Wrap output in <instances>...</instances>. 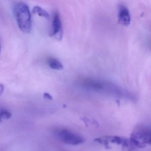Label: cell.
Instances as JSON below:
<instances>
[{
  "mask_svg": "<svg viewBox=\"0 0 151 151\" xmlns=\"http://www.w3.org/2000/svg\"><path fill=\"white\" fill-rule=\"evenodd\" d=\"M14 12L20 29L24 33H29L32 29V20L29 6L24 2H18L14 6Z\"/></svg>",
  "mask_w": 151,
  "mask_h": 151,
  "instance_id": "cell-1",
  "label": "cell"
},
{
  "mask_svg": "<svg viewBox=\"0 0 151 151\" xmlns=\"http://www.w3.org/2000/svg\"><path fill=\"white\" fill-rule=\"evenodd\" d=\"M59 137L62 142L68 145H76L84 142V139L83 137L67 129L60 132Z\"/></svg>",
  "mask_w": 151,
  "mask_h": 151,
  "instance_id": "cell-2",
  "label": "cell"
},
{
  "mask_svg": "<svg viewBox=\"0 0 151 151\" xmlns=\"http://www.w3.org/2000/svg\"><path fill=\"white\" fill-rule=\"evenodd\" d=\"M63 27L60 17L58 12H55L53 18L52 30L50 33L51 37L58 40H61L63 37Z\"/></svg>",
  "mask_w": 151,
  "mask_h": 151,
  "instance_id": "cell-3",
  "label": "cell"
},
{
  "mask_svg": "<svg viewBox=\"0 0 151 151\" xmlns=\"http://www.w3.org/2000/svg\"><path fill=\"white\" fill-rule=\"evenodd\" d=\"M141 142L146 144H151V130L147 127H138L131 134V137Z\"/></svg>",
  "mask_w": 151,
  "mask_h": 151,
  "instance_id": "cell-4",
  "label": "cell"
},
{
  "mask_svg": "<svg viewBox=\"0 0 151 151\" xmlns=\"http://www.w3.org/2000/svg\"><path fill=\"white\" fill-rule=\"evenodd\" d=\"M118 22L120 24L124 26L129 25L131 22V16L129 11L126 6L120 5L118 9Z\"/></svg>",
  "mask_w": 151,
  "mask_h": 151,
  "instance_id": "cell-5",
  "label": "cell"
},
{
  "mask_svg": "<svg viewBox=\"0 0 151 151\" xmlns=\"http://www.w3.org/2000/svg\"><path fill=\"white\" fill-rule=\"evenodd\" d=\"M48 64L49 67L52 69L61 70L63 68V65L60 62L55 58H49L48 60Z\"/></svg>",
  "mask_w": 151,
  "mask_h": 151,
  "instance_id": "cell-6",
  "label": "cell"
},
{
  "mask_svg": "<svg viewBox=\"0 0 151 151\" xmlns=\"http://www.w3.org/2000/svg\"><path fill=\"white\" fill-rule=\"evenodd\" d=\"M32 13L33 14H37L39 16L42 17H45L47 19H49L50 16H49V14L47 13L46 10L42 9V8L40 6L34 7L32 10Z\"/></svg>",
  "mask_w": 151,
  "mask_h": 151,
  "instance_id": "cell-7",
  "label": "cell"
},
{
  "mask_svg": "<svg viewBox=\"0 0 151 151\" xmlns=\"http://www.w3.org/2000/svg\"><path fill=\"white\" fill-rule=\"evenodd\" d=\"M12 114L10 112L5 109H0V122H2L3 119L11 118Z\"/></svg>",
  "mask_w": 151,
  "mask_h": 151,
  "instance_id": "cell-8",
  "label": "cell"
},
{
  "mask_svg": "<svg viewBox=\"0 0 151 151\" xmlns=\"http://www.w3.org/2000/svg\"><path fill=\"white\" fill-rule=\"evenodd\" d=\"M105 137L106 138L107 140H110L112 143H115L117 145H122L123 139V138H122L118 136H114L113 137Z\"/></svg>",
  "mask_w": 151,
  "mask_h": 151,
  "instance_id": "cell-9",
  "label": "cell"
},
{
  "mask_svg": "<svg viewBox=\"0 0 151 151\" xmlns=\"http://www.w3.org/2000/svg\"><path fill=\"white\" fill-rule=\"evenodd\" d=\"M129 140L131 142L132 144L134 146L136 147L143 148V147H145L146 146L145 144L140 142L139 140L134 138L132 137H131Z\"/></svg>",
  "mask_w": 151,
  "mask_h": 151,
  "instance_id": "cell-10",
  "label": "cell"
},
{
  "mask_svg": "<svg viewBox=\"0 0 151 151\" xmlns=\"http://www.w3.org/2000/svg\"><path fill=\"white\" fill-rule=\"evenodd\" d=\"M44 97L45 99H47L50 100L52 99V96L49 93H44Z\"/></svg>",
  "mask_w": 151,
  "mask_h": 151,
  "instance_id": "cell-11",
  "label": "cell"
},
{
  "mask_svg": "<svg viewBox=\"0 0 151 151\" xmlns=\"http://www.w3.org/2000/svg\"><path fill=\"white\" fill-rule=\"evenodd\" d=\"M4 90V86L2 84H0V95H1L3 93Z\"/></svg>",
  "mask_w": 151,
  "mask_h": 151,
  "instance_id": "cell-12",
  "label": "cell"
},
{
  "mask_svg": "<svg viewBox=\"0 0 151 151\" xmlns=\"http://www.w3.org/2000/svg\"><path fill=\"white\" fill-rule=\"evenodd\" d=\"M1 45H0V51H1Z\"/></svg>",
  "mask_w": 151,
  "mask_h": 151,
  "instance_id": "cell-13",
  "label": "cell"
}]
</instances>
